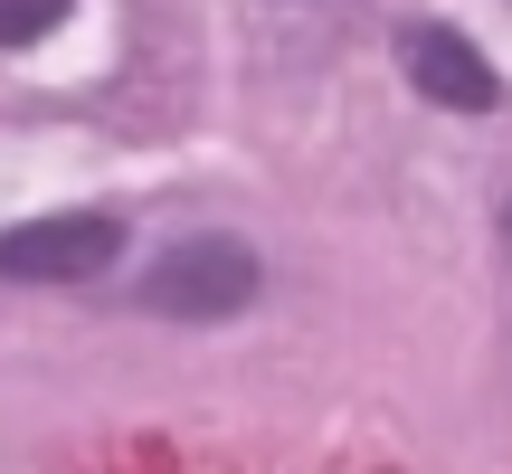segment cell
<instances>
[{
    "instance_id": "cell-1",
    "label": "cell",
    "mask_w": 512,
    "mask_h": 474,
    "mask_svg": "<svg viewBox=\"0 0 512 474\" xmlns=\"http://www.w3.org/2000/svg\"><path fill=\"white\" fill-rule=\"evenodd\" d=\"M133 304L162 313V323H228V313L256 304V247L228 237V228H190L143 266Z\"/></svg>"
},
{
    "instance_id": "cell-2",
    "label": "cell",
    "mask_w": 512,
    "mask_h": 474,
    "mask_svg": "<svg viewBox=\"0 0 512 474\" xmlns=\"http://www.w3.org/2000/svg\"><path fill=\"white\" fill-rule=\"evenodd\" d=\"M124 256V219L114 209H57V219L0 228V275L10 285H86Z\"/></svg>"
},
{
    "instance_id": "cell-3",
    "label": "cell",
    "mask_w": 512,
    "mask_h": 474,
    "mask_svg": "<svg viewBox=\"0 0 512 474\" xmlns=\"http://www.w3.org/2000/svg\"><path fill=\"white\" fill-rule=\"evenodd\" d=\"M399 76L427 95V105H446V114H494V105H503L494 57H484L465 29H446V19H418V29H399Z\"/></svg>"
},
{
    "instance_id": "cell-4",
    "label": "cell",
    "mask_w": 512,
    "mask_h": 474,
    "mask_svg": "<svg viewBox=\"0 0 512 474\" xmlns=\"http://www.w3.org/2000/svg\"><path fill=\"white\" fill-rule=\"evenodd\" d=\"M67 19V0H0V48H38Z\"/></svg>"
},
{
    "instance_id": "cell-5",
    "label": "cell",
    "mask_w": 512,
    "mask_h": 474,
    "mask_svg": "<svg viewBox=\"0 0 512 474\" xmlns=\"http://www.w3.org/2000/svg\"><path fill=\"white\" fill-rule=\"evenodd\" d=\"M503 247H512V200H503Z\"/></svg>"
}]
</instances>
